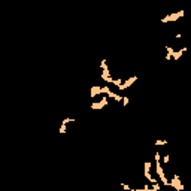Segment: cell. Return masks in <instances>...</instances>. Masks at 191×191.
<instances>
[{"instance_id":"7c38bea8","label":"cell","mask_w":191,"mask_h":191,"mask_svg":"<svg viewBox=\"0 0 191 191\" xmlns=\"http://www.w3.org/2000/svg\"><path fill=\"white\" fill-rule=\"evenodd\" d=\"M129 102H130V97H129V95H122L121 103H122V106H124V108H125L127 105H129Z\"/></svg>"},{"instance_id":"5bb4252c","label":"cell","mask_w":191,"mask_h":191,"mask_svg":"<svg viewBox=\"0 0 191 191\" xmlns=\"http://www.w3.org/2000/svg\"><path fill=\"white\" fill-rule=\"evenodd\" d=\"M121 187H122V188H124V190H130V188H132V187H130V185H127V184H122V185H121Z\"/></svg>"},{"instance_id":"ba28073f","label":"cell","mask_w":191,"mask_h":191,"mask_svg":"<svg viewBox=\"0 0 191 191\" xmlns=\"http://www.w3.org/2000/svg\"><path fill=\"white\" fill-rule=\"evenodd\" d=\"M161 164H164V166H167L169 163H170V155L169 154H164V155H161Z\"/></svg>"},{"instance_id":"5b68a950","label":"cell","mask_w":191,"mask_h":191,"mask_svg":"<svg viewBox=\"0 0 191 191\" xmlns=\"http://www.w3.org/2000/svg\"><path fill=\"white\" fill-rule=\"evenodd\" d=\"M137 76H130V78H127V79H124V81H122V84L120 85V87H117V88H120V91H125L127 88H130L136 81H137Z\"/></svg>"},{"instance_id":"277c9868","label":"cell","mask_w":191,"mask_h":191,"mask_svg":"<svg viewBox=\"0 0 191 191\" xmlns=\"http://www.w3.org/2000/svg\"><path fill=\"white\" fill-rule=\"evenodd\" d=\"M169 187H173L176 191H182L184 185L179 179V175L178 173H172V179H169Z\"/></svg>"},{"instance_id":"52a82bcc","label":"cell","mask_w":191,"mask_h":191,"mask_svg":"<svg viewBox=\"0 0 191 191\" xmlns=\"http://www.w3.org/2000/svg\"><path fill=\"white\" fill-rule=\"evenodd\" d=\"M187 50H188V48L184 46V48H181L179 51H173V54H172V60H179V58L182 57V54L187 52Z\"/></svg>"},{"instance_id":"9c48e42d","label":"cell","mask_w":191,"mask_h":191,"mask_svg":"<svg viewBox=\"0 0 191 191\" xmlns=\"http://www.w3.org/2000/svg\"><path fill=\"white\" fill-rule=\"evenodd\" d=\"M167 145V140L164 139H155V146H166Z\"/></svg>"},{"instance_id":"7a4b0ae2","label":"cell","mask_w":191,"mask_h":191,"mask_svg":"<svg viewBox=\"0 0 191 191\" xmlns=\"http://www.w3.org/2000/svg\"><path fill=\"white\" fill-rule=\"evenodd\" d=\"M185 15V11L184 9H181V11H178V12H172V13H167L166 17H163L161 18V23L164 24V23H176L179 18H182Z\"/></svg>"},{"instance_id":"8fae6325","label":"cell","mask_w":191,"mask_h":191,"mask_svg":"<svg viewBox=\"0 0 191 191\" xmlns=\"http://www.w3.org/2000/svg\"><path fill=\"white\" fill-rule=\"evenodd\" d=\"M122 81H124L122 78H118V79H115V78H114V81H112V85H115V87H120V85L122 84Z\"/></svg>"},{"instance_id":"3957f363","label":"cell","mask_w":191,"mask_h":191,"mask_svg":"<svg viewBox=\"0 0 191 191\" xmlns=\"http://www.w3.org/2000/svg\"><path fill=\"white\" fill-rule=\"evenodd\" d=\"M108 103H109L108 95H106V94H102L100 100H95V102H93V103L90 105V108H91L93 110H100V109H103V108H108Z\"/></svg>"},{"instance_id":"30bf717a","label":"cell","mask_w":191,"mask_h":191,"mask_svg":"<svg viewBox=\"0 0 191 191\" xmlns=\"http://www.w3.org/2000/svg\"><path fill=\"white\" fill-rule=\"evenodd\" d=\"M58 132H60V134H64L66 132H67V124H60V129H58Z\"/></svg>"},{"instance_id":"6da1fadb","label":"cell","mask_w":191,"mask_h":191,"mask_svg":"<svg viewBox=\"0 0 191 191\" xmlns=\"http://www.w3.org/2000/svg\"><path fill=\"white\" fill-rule=\"evenodd\" d=\"M100 70H102L100 79H102L105 84L110 85V84H112V81H114V76H112V72H110L109 67H108V61H106V60H102V61H100Z\"/></svg>"},{"instance_id":"4fadbf2b","label":"cell","mask_w":191,"mask_h":191,"mask_svg":"<svg viewBox=\"0 0 191 191\" xmlns=\"http://www.w3.org/2000/svg\"><path fill=\"white\" fill-rule=\"evenodd\" d=\"M73 121H76V120H73V118H70V117H66L61 122H63V124H69V122H73Z\"/></svg>"},{"instance_id":"8992f818","label":"cell","mask_w":191,"mask_h":191,"mask_svg":"<svg viewBox=\"0 0 191 191\" xmlns=\"http://www.w3.org/2000/svg\"><path fill=\"white\" fill-rule=\"evenodd\" d=\"M97 95H102V85H93L91 88H90V97L91 99H95Z\"/></svg>"}]
</instances>
